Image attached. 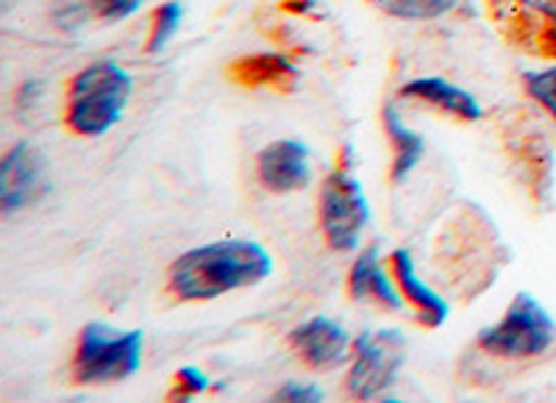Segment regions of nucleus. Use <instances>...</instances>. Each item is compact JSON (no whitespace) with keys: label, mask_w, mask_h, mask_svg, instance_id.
<instances>
[{"label":"nucleus","mask_w":556,"mask_h":403,"mask_svg":"<svg viewBox=\"0 0 556 403\" xmlns=\"http://www.w3.org/2000/svg\"><path fill=\"white\" fill-rule=\"evenodd\" d=\"M348 287H351V295L356 301H376L381 306L392 312L404 310V298H401L399 281H392L387 276L384 265L379 259V248L370 245L367 251L359 253V259L351 267V276H348Z\"/></svg>","instance_id":"obj_10"},{"label":"nucleus","mask_w":556,"mask_h":403,"mask_svg":"<svg viewBox=\"0 0 556 403\" xmlns=\"http://www.w3.org/2000/svg\"><path fill=\"white\" fill-rule=\"evenodd\" d=\"M526 92L545 109L556 121V67L545 70H531V73H523Z\"/></svg>","instance_id":"obj_17"},{"label":"nucleus","mask_w":556,"mask_h":403,"mask_svg":"<svg viewBox=\"0 0 556 403\" xmlns=\"http://www.w3.org/2000/svg\"><path fill=\"white\" fill-rule=\"evenodd\" d=\"M384 128L387 137H390L392 148H395V162H392V181H404L412 171L417 167L420 156L426 151V139L415 131V128L406 126L401 121L399 109L384 106Z\"/></svg>","instance_id":"obj_14"},{"label":"nucleus","mask_w":556,"mask_h":403,"mask_svg":"<svg viewBox=\"0 0 556 403\" xmlns=\"http://www.w3.org/2000/svg\"><path fill=\"white\" fill-rule=\"evenodd\" d=\"M184 20V7L181 0H167L162 7L156 9L153 14V28H151V39H148V51L159 53L165 51V45L170 42L173 34L178 32Z\"/></svg>","instance_id":"obj_16"},{"label":"nucleus","mask_w":556,"mask_h":403,"mask_svg":"<svg viewBox=\"0 0 556 403\" xmlns=\"http://www.w3.org/2000/svg\"><path fill=\"white\" fill-rule=\"evenodd\" d=\"M45 192V159L28 142H20L0 164V201L3 212L12 215L37 201Z\"/></svg>","instance_id":"obj_7"},{"label":"nucleus","mask_w":556,"mask_h":403,"mask_svg":"<svg viewBox=\"0 0 556 403\" xmlns=\"http://www.w3.org/2000/svg\"><path fill=\"white\" fill-rule=\"evenodd\" d=\"M401 95H409V98H420V101L431 103V106L443 109V112L462 117V121H479L481 117V103L476 101L468 89L456 87V84L445 81V78L426 76V78H412L409 84H404Z\"/></svg>","instance_id":"obj_12"},{"label":"nucleus","mask_w":556,"mask_h":403,"mask_svg":"<svg viewBox=\"0 0 556 403\" xmlns=\"http://www.w3.org/2000/svg\"><path fill=\"white\" fill-rule=\"evenodd\" d=\"M392 273H395V281H399L404 298L415 306L417 315H420V320H424L426 326L437 328L448 320V303H445L443 295H437L431 287H426V284L420 281L409 251L399 248V251L392 253Z\"/></svg>","instance_id":"obj_11"},{"label":"nucleus","mask_w":556,"mask_h":403,"mask_svg":"<svg viewBox=\"0 0 556 403\" xmlns=\"http://www.w3.org/2000/svg\"><path fill=\"white\" fill-rule=\"evenodd\" d=\"M381 12L399 20H434L448 14L456 0H374Z\"/></svg>","instance_id":"obj_15"},{"label":"nucleus","mask_w":556,"mask_h":403,"mask_svg":"<svg viewBox=\"0 0 556 403\" xmlns=\"http://www.w3.org/2000/svg\"><path fill=\"white\" fill-rule=\"evenodd\" d=\"M260 181L270 192H298L309 187V148L295 142V139H278L260 151Z\"/></svg>","instance_id":"obj_8"},{"label":"nucleus","mask_w":556,"mask_h":403,"mask_svg":"<svg viewBox=\"0 0 556 403\" xmlns=\"http://www.w3.org/2000/svg\"><path fill=\"white\" fill-rule=\"evenodd\" d=\"M531 9H538L540 14H545V17L556 20V0H526Z\"/></svg>","instance_id":"obj_21"},{"label":"nucleus","mask_w":556,"mask_h":403,"mask_svg":"<svg viewBox=\"0 0 556 403\" xmlns=\"http://www.w3.org/2000/svg\"><path fill=\"white\" fill-rule=\"evenodd\" d=\"M92 12L103 20H126L131 17L134 12H139V7L146 3V0H87Z\"/></svg>","instance_id":"obj_19"},{"label":"nucleus","mask_w":556,"mask_h":403,"mask_svg":"<svg viewBox=\"0 0 556 403\" xmlns=\"http://www.w3.org/2000/svg\"><path fill=\"white\" fill-rule=\"evenodd\" d=\"M404 348L406 340L399 331H365L356 340V360L348 373V392L370 401L390 390L404 365Z\"/></svg>","instance_id":"obj_6"},{"label":"nucleus","mask_w":556,"mask_h":403,"mask_svg":"<svg viewBox=\"0 0 556 403\" xmlns=\"http://www.w3.org/2000/svg\"><path fill=\"white\" fill-rule=\"evenodd\" d=\"M278 401H306V403H315L323 401V390L315 385H298V381H290L287 387L276 392Z\"/></svg>","instance_id":"obj_20"},{"label":"nucleus","mask_w":556,"mask_h":403,"mask_svg":"<svg viewBox=\"0 0 556 403\" xmlns=\"http://www.w3.org/2000/svg\"><path fill=\"white\" fill-rule=\"evenodd\" d=\"M142 331H117L106 323H87L78 337L76 381L78 385H112L134 376L142 365Z\"/></svg>","instance_id":"obj_3"},{"label":"nucleus","mask_w":556,"mask_h":403,"mask_svg":"<svg viewBox=\"0 0 556 403\" xmlns=\"http://www.w3.org/2000/svg\"><path fill=\"white\" fill-rule=\"evenodd\" d=\"M323 234L334 251H354L362 240L370 206L365 189L348 171H334L320 189Z\"/></svg>","instance_id":"obj_5"},{"label":"nucleus","mask_w":556,"mask_h":403,"mask_svg":"<svg viewBox=\"0 0 556 403\" xmlns=\"http://www.w3.org/2000/svg\"><path fill=\"white\" fill-rule=\"evenodd\" d=\"M131 89V76L121 64H89L70 84L67 126L81 137H103L121 123Z\"/></svg>","instance_id":"obj_2"},{"label":"nucleus","mask_w":556,"mask_h":403,"mask_svg":"<svg viewBox=\"0 0 556 403\" xmlns=\"http://www.w3.org/2000/svg\"><path fill=\"white\" fill-rule=\"evenodd\" d=\"M273 273L270 253L251 240H220L181 253L170 267V290L184 301H208L253 287Z\"/></svg>","instance_id":"obj_1"},{"label":"nucleus","mask_w":556,"mask_h":403,"mask_svg":"<svg viewBox=\"0 0 556 403\" xmlns=\"http://www.w3.org/2000/svg\"><path fill=\"white\" fill-rule=\"evenodd\" d=\"M231 78L248 89H276L292 92L298 81V70L276 53H256L231 64Z\"/></svg>","instance_id":"obj_13"},{"label":"nucleus","mask_w":556,"mask_h":403,"mask_svg":"<svg viewBox=\"0 0 556 403\" xmlns=\"http://www.w3.org/2000/svg\"><path fill=\"white\" fill-rule=\"evenodd\" d=\"M292 345L301 351L309 365L331 367L340 365L348 351V331L331 317H312L292 331Z\"/></svg>","instance_id":"obj_9"},{"label":"nucleus","mask_w":556,"mask_h":403,"mask_svg":"<svg viewBox=\"0 0 556 403\" xmlns=\"http://www.w3.org/2000/svg\"><path fill=\"white\" fill-rule=\"evenodd\" d=\"M556 342V323L543 303L529 292H518L506 315L479 335V345L504 360H534Z\"/></svg>","instance_id":"obj_4"},{"label":"nucleus","mask_w":556,"mask_h":403,"mask_svg":"<svg viewBox=\"0 0 556 403\" xmlns=\"http://www.w3.org/2000/svg\"><path fill=\"white\" fill-rule=\"evenodd\" d=\"M206 390H208L206 373L198 370V367H181V370L176 373V378H173L170 398L173 401H178V398H195Z\"/></svg>","instance_id":"obj_18"}]
</instances>
